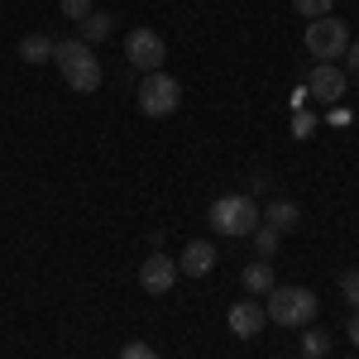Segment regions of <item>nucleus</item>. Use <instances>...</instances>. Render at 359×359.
Returning <instances> with one entry per match:
<instances>
[{
  "mask_svg": "<svg viewBox=\"0 0 359 359\" xmlns=\"http://www.w3.org/2000/svg\"><path fill=\"white\" fill-rule=\"evenodd\" d=\"M211 230L225 235V240H249L259 221H264V211H259V201L249 192H235V196H221V201H211Z\"/></svg>",
  "mask_w": 359,
  "mask_h": 359,
  "instance_id": "nucleus-1",
  "label": "nucleus"
},
{
  "mask_svg": "<svg viewBox=\"0 0 359 359\" xmlns=\"http://www.w3.org/2000/svg\"><path fill=\"white\" fill-rule=\"evenodd\" d=\"M53 62H57L62 82L72 86V91H82V96H91V91L101 86V62H96V53L86 48L82 39H62V43L53 48Z\"/></svg>",
  "mask_w": 359,
  "mask_h": 359,
  "instance_id": "nucleus-2",
  "label": "nucleus"
},
{
  "mask_svg": "<svg viewBox=\"0 0 359 359\" xmlns=\"http://www.w3.org/2000/svg\"><path fill=\"white\" fill-rule=\"evenodd\" d=\"M264 311H269V321H273V326L306 331V326H311V316H316V292H311V287H273Z\"/></svg>",
  "mask_w": 359,
  "mask_h": 359,
  "instance_id": "nucleus-3",
  "label": "nucleus"
},
{
  "mask_svg": "<svg viewBox=\"0 0 359 359\" xmlns=\"http://www.w3.org/2000/svg\"><path fill=\"white\" fill-rule=\"evenodd\" d=\"M182 106V86H177V77H168V72H144L139 77V111L144 115H172Z\"/></svg>",
  "mask_w": 359,
  "mask_h": 359,
  "instance_id": "nucleus-4",
  "label": "nucleus"
},
{
  "mask_svg": "<svg viewBox=\"0 0 359 359\" xmlns=\"http://www.w3.org/2000/svg\"><path fill=\"white\" fill-rule=\"evenodd\" d=\"M345 48H350L345 20L326 15V20H311V25H306V53L316 57V62H335V57H345Z\"/></svg>",
  "mask_w": 359,
  "mask_h": 359,
  "instance_id": "nucleus-5",
  "label": "nucleus"
},
{
  "mask_svg": "<svg viewBox=\"0 0 359 359\" xmlns=\"http://www.w3.org/2000/svg\"><path fill=\"white\" fill-rule=\"evenodd\" d=\"M125 57H130V67H139V72H158L163 57H168L163 34H154V29H130V39H125Z\"/></svg>",
  "mask_w": 359,
  "mask_h": 359,
  "instance_id": "nucleus-6",
  "label": "nucleus"
},
{
  "mask_svg": "<svg viewBox=\"0 0 359 359\" xmlns=\"http://www.w3.org/2000/svg\"><path fill=\"white\" fill-rule=\"evenodd\" d=\"M306 96L321 101V106H335V101L345 96V67H335V62H316V67L306 72Z\"/></svg>",
  "mask_w": 359,
  "mask_h": 359,
  "instance_id": "nucleus-7",
  "label": "nucleus"
},
{
  "mask_svg": "<svg viewBox=\"0 0 359 359\" xmlns=\"http://www.w3.org/2000/svg\"><path fill=\"white\" fill-rule=\"evenodd\" d=\"M172 283H177V259H168V254L154 249V254L139 264V287L154 292V297H163V292H172Z\"/></svg>",
  "mask_w": 359,
  "mask_h": 359,
  "instance_id": "nucleus-8",
  "label": "nucleus"
},
{
  "mask_svg": "<svg viewBox=\"0 0 359 359\" xmlns=\"http://www.w3.org/2000/svg\"><path fill=\"white\" fill-rule=\"evenodd\" d=\"M225 326H230V335H240V340H254V335L269 326V311H264V302L245 297V302H235V306H230Z\"/></svg>",
  "mask_w": 359,
  "mask_h": 359,
  "instance_id": "nucleus-9",
  "label": "nucleus"
},
{
  "mask_svg": "<svg viewBox=\"0 0 359 359\" xmlns=\"http://www.w3.org/2000/svg\"><path fill=\"white\" fill-rule=\"evenodd\" d=\"M211 269H216V245L211 240H192L182 249V259H177V273H187V278H206Z\"/></svg>",
  "mask_w": 359,
  "mask_h": 359,
  "instance_id": "nucleus-10",
  "label": "nucleus"
},
{
  "mask_svg": "<svg viewBox=\"0 0 359 359\" xmlns=\"http://www.w3.org/2000/svg\"><path fill=\"white\" fill-rule=\"evenodd\" d=\"M240 283H245L249 297H269V292L278 287V283H273V264H269V259H254V264H245Z\"/></svg>",
  "mask_w": 359,
  "mask_h": 359,
  "instance_id": "nucleus-11",
  "label": "nucleus"
},
{
  "mask_svg": "<svg viewBox=\"0 0 359 359\" xmlns=\"http://www.w3.org/2000/svg\"><path fill=\"white\" fill-rule=\"evenodd\" d=\"M264 225H273L278 235H287V230H297L302 225V211H297V201H269V211H264Z\"/></svg>",
  "mask_w": 359,
  "mask_h": 359,
  "instance_id": "nucleus-12",
  "label": "nucleus"
},
{
  "mask_svg": "<svg viewBox=\"0 0 359 359\" xmlns=\"http://www.w3.org/2000/svg\"><path fill=\"white\" fill-rule=\"evenodd\" d=\"M111 29H115V20H111V15L91 10V15H86L82 25H77V39H82L86 48H91V43H106V39H111Z\"/></svg>",
  "mask_w": 359,
  "mask_h": 359,
  "instance_id": "nucleus-13",
  "label": "nucleus"
},
{
  "mask_svg": "<svg viewBox=\"0 0 359 359\" xmlns=\"http://www.w3.org/2000/svg\"><path fill=\"white\" fill-rule=\"evenodd\" d=\"M53 39H48V34H29V39H20V57H25V62H48V57H53Z\"/></svg>",
  "mask_w": 359,
  "mask_h": 359,
  "instance_id": "nucleus-14",
  "label": "nucleus"
},
{
  "mask_svg": "<svg viewBox=\"0 0 359 359\" xmlns=\"http://www.w3.org/2000/svg\"><path fill=\"white\" fill-rule=\"evenodd\" d=\"M331 331H321V326H311V331L302 335V359H326L331 355Z\"/></svg>",
  "mask_w": 359,
  "mask_h": 359,
  "instance_id": "nucleus-15",
  "label": "nucleus"
},
{
  "mask_svg": "<svg viewBox=\"0 0 359 359\" xmlns=\"http://www.w3.org/2000/svg\"><path fill=\"white\" fill-rule=\"evenodd\" d=\"M249 240H254V249H259V259H273V249H278V240H283V235H278L273 225H264V221H259V230H254Z\"/></svg>",
  "mask_w": 359,
  "mask_h": 359,
  "instance_id": "nucleus-16",
  "label": "nucleus"
},
{
  "mask_svg": "<svg viewBox=\"0 0 359 359\" xmlns=\"http://www.w3.org/2000/svg\"><path fill=\"white\" fill-rule=\"evenodd\" d=\"M292 10L306 15V20H326V15L335 10V0H292Z\"/></svg>",
  "mask_w": 359,
  "mask_h": 359,
  "instance_id": "nucleus-17",
  "label": "nucleus"
},
{
  "mask_svg": "<svg viewBox=\"0 0 359 359\" xmlns=\"http://www.w3.org/2000/svg\"><path fill=\"white\" fill-rule=\"evenodd\" d=\"M340 292H345L350 306H359V269H345V273H340Z\"/></svg>",
  "mask_w": 359,
  "mask_h": 359,
  "instance_id": "nucleus-18",
  "label": "nucleus"
},
{
  "mask_svg": "<svg viewBox=\"0 0 359 359\" xmlns=\"http://www.w3.org/2000/svg\"><path fill=\"white\" fill-rule=\"evenodd\" d=\"M120 359H158V350H154V345H144V340H130V345L120 350Z\"/></svg>",
  "mask_w": 359,
  "mask_h": 359,
  "instance_id": "nucleus-19",
  "label": "nucleus"
},
{
  "mask_svg": "<svg viewBox=\"0 0 359 359\" xmlns=\"http://www.w3.org/2000/svg\"><path fill=\"white\" fill-rule=\"evenodd\" d=\"M62 15H67V20H77V25H82L86 15H91V0H62Z\"/></svg>",
  "mask_w": 359,
  "mask_h": 359,
  "instance_id": "nucleus-20",
  "label": "nucleus"
},
{
  "mask_svg": "<svg viewBox=\"0 0 359 359\" xmlns=\"http://www.w3.org/2000/svg\"><path fill=\"white\" fill-rule=\"evenodd\" d=\"M345 67L359 77V39H350V48H345Z\"/></svg>",
  "mask_w": 359,
  "mask_h": 359,
  "instance_id": "nucleus-21",
  "label": "nucleus"
},
{
  "mask_svg": "<svg viewBox=\"0 0 359 359\" xmlns=\"http://www.w3.org/2000/svg\"><path fill=\"white\" fill-rule=\"evenodd\" d=\"M292 130H297V135H311V130H316V120H311V115H297V120H292Z\"/></svg>",
  "mask_w": 359,
  "mask_h": 359,
  "instance_id": "nucleus-22",
  "label": "nucleus"
},
{
  "mask_svg": "<svg viewBox=\"0 0 359 359\" xmlns=\"http://www.w3.org/2000/svg\"><path fill=\"white\" fill-rule=\"evenodd\" d=\"M269 192V177H264V172H259V177H254V182H249V196H264Z\"/></svg>",
  "mask_w": 359,
  "mask_h": 359,
  "instance_id": "nucleus-23",
  "label": "nucleus"
},
{
  "mask_svg": "<svg viewBox=\"0 0 359 359\" xmlns=\"http://www.w3.org/2000/svg\"><path fill=\"white\" fill-rule=\"evenodd\" d=\"M345 335L355 340V350H359V316H355V321H350V326H345Z\"/></svg>",
  "mask_w": 359,
  "mask_h": 359,
  "instance_id": "nucleus-24",
  "label": "nucleus"
},
{
  "mask_svg": "<svg viewBox=\"0 0 359 359\" xmlns=\"http://www.w3.org/2000/svg\"><path fill=\"white\" fill-rule=\"evenodd\" d=\"M297 359H302V355H297Z\"/></svg>",
  "mask_w": 359,
  "mask_h": 359,
  "instance_id": "nucleus-25",
  "label": "nucleus"
},
{
  "mask_svg": "<svg viewBox=\"0 0 359 359\" xmlns=\"http://www.w3.org/2000/svg\"><path fill=\"white\" fill-rule=\"evenodd\" d=\"M355 359H359V355H355Z\"/></svg>",
  "mask_w": 359,
  "mask_h": 359,
  "instance_id": "nucleus-26",
  "label": "nucleus"
}]
</instances>
